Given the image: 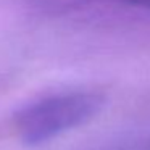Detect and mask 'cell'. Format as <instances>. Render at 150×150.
Instances as JSON below:
<instances>
[{"label":"cell","mask_w":150,"mask_h":150,"mask_svg":"<svg viewBox=\"0 0 150 150\" xmlns=\"http://www.w3.org/2000/svg\"><path fill=\"white\" fill-rule=\"evenodd\" d=\"M103 102V95L92 91L45 95L21 107L15 113L13 124L21 142L40 145L92 120Z\"/></svg>","instance_id":"cell-1"},{"label":"cell","mask_w":150,"mask_h":150,"mask_svg":"<svg viewBox=\"0 0 150 150\" xmlns=\"http://www.w3.org/2000/svg\"><path fill=\"white\" fill-rule=\"evenodd\" d=\"M131 2H134V4H137V5H144V7L150 8V0H131Z\"/></svg>","instance_id":"cell-2"}]
</instances>
